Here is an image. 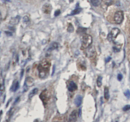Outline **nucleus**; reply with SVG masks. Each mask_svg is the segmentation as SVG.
I'll return each instance as SVG.
<instances>
[{
  "mask_svg": "<svg viewBox=\"0 0 130 122\" xmlns=\"http://www.w3.org/2000/svg\"><path fill=\"white\" fill-rule=\"evenodd\" d=\"M82 46L84 49L89 47L93 42V38L89 35H84L82 37Z\"/></svg>",
  "mask_w": 130,
  "mask_h": 122,
  "instance_id": "nucleus-1",
  "label": "nucleus"
},
{
  "mask_svg": "<svg viewBox=\"0 0 130 122\" xmlns=\"http://www.w3.org/2000/svg\"><path fill=\"white\" fill-rule=\"evenodd\" d=\"M119 33H120V30L119 29L117 28H113L111 30V31L110 32L109 34L108 35L107 38L110 42H112L116 38Z\"/></svg>",
  "mask_w": 130,
  "mask_h": 122,
  "instance_id": "nucleus-2",
  "label": "nucleus"
},
{
  "mask_svg": "<svg viewBox=\"0 0 130 122\" xmlns=\"http://www.w3.org/2000/svg\"><path fill=\"white\" fill-rule=\"evenodd\" d=\"M114 21L116 24H121L124 19V13L121 10H119L116 12L114 17Z\"/></svg>",
  "mask_w": 130,
  "mask_h": 122,
  "instance_id": "nucleus-3",
  "label": "nucleus"
},
{
  "mask_svg": "<svg viewBox=\"0 0 130 122\" xmlns=\"http://www.w3.org/2000/svg\"><path fill=\"white\" fill-rule=\"evenodd\" d=\"M40 98L42 100L44 105L46 104L48 102V101L49 100V99H50V94H49V92L47 89L43 91L40 94Z\"/></svg>",
  "mask_w": 130,
  "mask_h": 122,
  "instance_id": "nucleus-4",
  "label": "nucleus"
},
{
  "mask_svg": "<svg viewBox=\"0 0 130 122\" xmlns=\"http://www.w3.org/2000/svg\"><path fill=\"white\" fill-rule=\"evenodd\" d=\"M38 71H39V76L41 78H45L48 75L49 72V69L42 67V66L39 65L38 67Z\"/></svg>",
  "mask_w": 130,
  "mask_h": 122,
  "instance_id": "nucleus-5",
  "label": "nucleus"
},
{
  "mask_svg": "<svg viewBox=\"0 0 130 122\" xmlns=\"http://www.w3.org/2000/svg\"><path fill=\"white\" fill-rule=\"evenodd\" d=\"M87 50L86 51V54L87 55V56L88 58H94L95 56L96 55V50L95 48L94 47V46H89L87 48H86Z\"/></svg>",
  "mask_w": 130,
  "mask_h": 122,
  "instance_id": "nucleus-6",
  "label": "nucleus"
},
{
  "mask_svg": "<svg viewBox=\"0 0 130 122\" xmlns=\"http://www.w3.org/2000/svg\"><path fill=\"white\" fill-rule=\"evenodd\" d=\"M35 83V81L32 79L31 77H28L26 79V81H25V84L24 85V87L26 88V89H28V87L32 86V85Z\"/></svg>",
  "mask_w": 130,
  "mask_h": 122,
  "instance_id": "nucleus-7",
  "label": "nucleus"
},
{
  "mask_svg": "<svg viewBox=\"0 0 130 122\" xmlns=\"http://www.w3.org/2000/svg\"><path fill=\"white\" fill-rule=\"evenodd\" d=\"M42 10L45 14H50L52 10L51 5L49 4H45L42 8Z\"/></svg>",
  "mask_w": 130,
  "mask_h": 122,
  "instance_id": "nucleus-8",
  "label": "nucleus"
},
{
  "mask_svg": "<svg viewBox=\"0 0 130 122\" xmlns=\"http://www.w3.org/2000/svg\"><path fill=\"white\" fill-rule=\"evenodd\" d=\"M77 86L73 81H71L68 85V90L71 92H73L77 90Z\"/></svg>",
  "mask_w": 130,
  "mask_h": 122,
  "instance_id": "nucleus-9",
  "label": "nucleus"
},
{
  "mask_svg": "<svg viewBox=\"0 0 130 122\" xmlns=\"http://www.w3.org/2000/svg\"><path fill=\"white\" fill-rule=\"evenodd\" d=\"M40 65L42 66V67H44V68H45L49 69V68H50V66H51V63H50L48 60H47V59H43V60L40 62Z\"/></svg>",
  "mask_w": 130,
  "mask_h": 122,
  "instance_id": "nucleus-10",
  "label": "nucleus"
},
{
  "mask_svg": "<svg viewBox=\"0 0 130 122\" xmlns=\"http://www.w3.org/2000/svg\"><path fill=\"white\" fill-rule=\"evenodd\" d=\"M82 102V96L80 95H77V96L75 97V104L76 105V106L77 107H79V106L81 105Z\"/></svg>",
  "mask_w": 130,
  "mask_h": 122,
  "instance_id": "nucleus-11",
  "label": "nucleus"
},
{
  "mask_svg": "<svg viewBox=\"0 0 130 122\" xmlns=\"http://www.w3.org/2000/svg\"><path fill=\"white\" fill-rule=\"evenodd\" d=\"M77 113L76 111H73L72 113L70 116V119L69 121L70 122H75L77 120Z\"/></svg>",
  "mask_w": 130,
  "mask_h": 122,
  "instance_id": "nucleus-12",
  "label": "nucleus"
},
{
  "mask_svg": "<svg viewBox=\"0 0 130 122\" xmlns=\"http://www.w3.org/2000/svg\"><path fill=\"white\" fill-rule=\"evenodd\" d=\"M20 19H21V17L17 15V16H16L15 17H13V18L10 20V23L12 25H16V24H17L19 22Z\"/></svg>",
  "mask_w": 130,
  "mask_h": 122,
  "instance_id": "nucleus-13",
  "label": "nucleus"
},
{
  "mask_svg": "<svg viewBox=\"0 0 130 122\" xmlns=\"http://www.w3.org/2000/svg\"><path fill=\"white\" fill-rule=\"evenodd\" d=\"M19 82L16 81H15L13 83V85L12 86V88H11V90H12V92H16L17 89H19Z\"/></svg>",
  "mask_w": 130,
  "mask_h": 122,
  "instance_id": "nucleus-14",
  "label": "nucleus"
},
{
  "mask_svg": "<svg viewBox=\"0 0 130 122\" xmlns=\"http://www.w3.org/2000/svg\"><path fill=\"white\" fill-rule=\"evenodd\" d=\"M58 44L57 42H53L51 45H50L49 49H48V52L52 51L56 49H58Z\"/></svg>",
  "mask_w": 130,
  "mask_h": 122,
  "instance_id": "nucleus-15",
  "label": "nucleus"
},
{
  "mask_svg": "<svg viewBox=\"0 0 130 122\" xmlns=\"http://www.w3.org/2000/svg\"><path fill=\"white\" fill-rule=\"evenodd\" d=\"M104 97L105 100H108L110 98V94H109V90L107 87H105L104 89Z\"/></svg>",
  "mask_w": 130,
  "mask_h": 122,
  "instance_id": "nucleus-16",
  "label": "nucleus"
},
{
  "mask_svg": "<svg viewBox=\"0 0 130 122\" xmlns=\"http://www.w3.org/2000/svg\"><path fill=\"white\" fill-rule=\"evenodd\" d=\"M90 1L94 7H98L101 4V0H90Z\"/></svg>",
  "mask_w": 130,
  "mask_h": 122,
  "instance_id": "nucleus-17",
  "label": "nucleus"
},
{
  "mask_svg": "<svg viewBox=\"0 0 130 122\" xmlns=\"http://www.w3.org/2000/svg\"><path fill=\"white\" fill-rule=\"evenodd\" d=\"M14 111H15L14 108L12 107V108H11V109H10L9 111L8 112V113H7V118H8V120H10V118L12 116V115H14Z\"/></svg>",
  "mask_w": 130,
  "mask_h": 122,
  "instance_id": "nucleus-18",
  "label": "nucleus"
},
{
  "mask_svg": "<svg viewBox=\"0 0 130 122\" xmlns=\"http://www.w3.org/2000/svg\"><path fill=\"white\" fill-rule=\"evenodd\" d=\"M38 92V88H35V89H33L31 91V92H30V93H29V98H32V96H34L35 95H36V94Z\"/></svg>",
  "mask_w": 130,
  "mask_h": 122,
  "instance_id": "nucleus-19",
  "label": "nucleus"
},
{
  "mask_svg": "<svg viewBox=\"0 0 130 122\" xmlns=\"http://www.w3.org/2000/svg\"><path fill=\"white\" fill-rule=\"evenodd\" d=\"M96 84H97V86L98 87L101 86V85H102V77L101 76H99L98 78L97 81H96Z\"/></svg>",
  "mask_w": 130,
  "mask_h": 122,
  "instance_id": "nucleus-20",
  "label": "nucleus"
},
{
  "mask_svg": "<svg viewBox=\"0 0 130 122\" xmlns=\"http://www.w3.org/2000/svg\"><path fill=\"white\" fill-rule=\"evenodd\" d=\"M82 10L80 8H76L75 10H74L73 12H72V14H71V15H76V14H79L80 12H81Z\"/></svg>",
  "mask_w": 130,
  "mask_h": 122,
  "instance_id": "nucleus-21",
  "label": "nucleus"
},
{
  "mask_svg": "<svg viewBox=\"0 0 130 122\" xmlns=\"http://www.w3.org/2000/svg\"><path fill=\"white\" fill-rule=\"evenodd\" d=\"M4 90H5V85L3 81L2 82H0V94H2Z\"/></svg>",
  "mask_w": 130,
  "mask_h": 122,
  "instance_id": "nucleus-22",
  "label": "nucleus"
},
{
  "mask_svg": "<svg viewBox=\"0 0 130 122\" xmlns=\"http://www.w3.org/2000/svg\"><path fill=\"white\" fill-rule=\"evenodd\" d=\"M67 30L68 32H70V33H72L73 31H74V28H73V26L72 25V24H69L68 25V27Z\"/></svg>",
  "mask_w": 130,
  "mask_h": 122,
  "instance_id": "nucleus-23",
  "label": "nucleus"
},
{
  "mask_svg": "<svg viewBox=\"0 0 130 122\" xmlns=\"http://www.w3.org/2000/svg\"><path fill=\"white\" fill-rule=\"evenodd\" d=\"M30 21V19L29 18V17L26 15V16H24L23 17V23H25V24H28L29 22Z\"/></svg>",
  "mask_w": 130,
  "mask_h": 122,
  "instance_id": "nucleus-24",
  "label": "nucleus"
},
{
  "mask_svg": "<svg viewBox=\"0 0 130 122\" xmlns=\"http://www.w3.org/2000/svg\"><path fill=\"white\" fill-rule=\"evenodd\" d=\"M124 95H125L127 98L130 99V91H129V90H126V91L124 92Z\"/></svg>",
  "mask_w": 130,
  "mask_h": 122,
  "instance_id": "nucleus-25",
  "label": "nucleus"
},
{
  "mask_svg": "<svg viewBox=\"0 0 130 122\" xmlns=\"http://www.w3.org/2000/svg\"><path fill=\"white\" fill-rule=\"evenodd\" d=\"M114 50L115 52H118L120 50H121V45H119V46H115L114 47Z\"/></svg>",
  "mask_w": 130,
  "mask_h": 122,
  "instance_id": "nucleus-26",
  "label": "nucleus"
},
{
  "mask_svg": "<svg viewBox=\"0 0 130 122\" xmlns=\"http://www.w3.org/2000/svg\"><path fill=\"white\" fill-rule=\"evenodd\" d=\"M130 105H127V106H124L123 108V111H127L130 110Z\"/></svg>",
  "mask_w": 130,
  "mask_h": 122,
  "instance_id": "nucleus-27",
  "label": "nucleus"
},
{
  "mask_svg": "<svg viewBox=\"0 0 130 122\" xmlns=\"http://www.w3.org/2000/svg\"><path fill=\"white\" fill-rule=\"evenodd\" d=\"M60 13H61L60 10H57V11H56V12H55V13H54V15H55L56 17L58 16L60 14Z\"/></svg>",
  "mask_w": 130,
  "mask_h": 122,
  "instance_id": "nucleus-28",
  "label": "nucleus"
},
{
  "mask_svg": "<svg viewBox=\"0 0 130 122\" xmlns=\"http://www.w3.org/2000/svg\"><path fill=\"white\" fill-rule=\"evenodd\" d=\"M117 79H118L119 81H121L122 79H123V75H121V74H119L117 75Z\"/></svg>",
  "mask_w": 130,
  "mask_h": 122,
  "instance_id": "nucleus-29",
  "label": "nucleus"
},
{
  "mask_svg": "<svg viewBox=\"0 0 130 122\" xmlns=\"http://www.w3.org/2000/svg\"><path fill=\"white\" fill-rule=\"evenodd\" d=\"M2 21V15H1V13L0 12V24Z\"/></svg>",
  "mask_w": 130,
  "mask_h": 122,
  "instance_id": "nucleus-30",
  "label": "nucleus"
},
{
  "mask_svg": "<svg viewBox=\"0 0 130 122\" xmlns=\"http://www.w3.org/2000/svg\"><path fill=\"white\" fill-rule=\"evenodd\" d=\"M110 59H111V58H110V57H108V58L106 59V62H108Z\"/></svg>",
  "mask_w": 130,
  "mask_h": 122,
  "instance_id": "nucleus-31",
  "label": "nucleus"
},
{
  "mask_svg": "<svg viewBox=\"0 0 130 122\" xmlns=\"http://www.w3.org/2000/svg\"><path fill=\"white\" fill-rule=\"evenodd\" d=\"M5 1H8V2H10V0H5Z\"/></svg>",
  "mask_w": 130,
  "mask_h": 122,
  "instance_id": "nucleus-32",
  "label": "nucleus"
}]
</instances>
